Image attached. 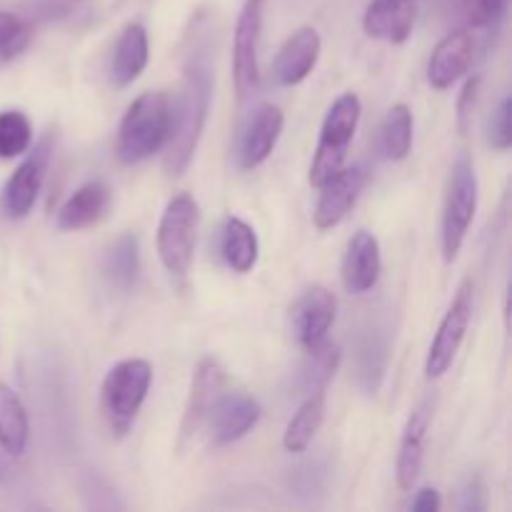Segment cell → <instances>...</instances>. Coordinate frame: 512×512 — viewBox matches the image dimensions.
Segmentation results:
<instances>
[{
    "label": "cell",
    "instance_id": "4fadbf2b",
    "mask_svg": "<svg viewBox=\"0 0 512 512\" xmlns=\"http://www.w3.org/2000/svg\"><path fill=\"white\" fill-rule=\"evenodd\" d=\"M283 110L273 103H263L250 113L248 123L240 130L238 163L243 170H253L270 158L283 133Z\"/></svg>",
    "mask_w": 512,
    "mask_h": 512
},
{
    "label": "cell",
    "instance_id": "e0dca14e",
    "mask_svg": "<svg viewBox=\"0 0 512 512\" xmlns=\"http://www.w3.org/2000/svg\"><path fill=\"white\" fill-rule=\"evenodd\" d=\"M475 40L470 28L453 30L435 45L428 60V83L438 90H448L468 73L473 63Z\"/></svg>",
    "mask_w": 512,
    "mask_h": 512
},
{
    "label": "cell",
    "instance_id": "4dcf8cb0",
    "mask_svg": "<svg viewBox=\"0 0 512 512\" xmlns=\"http://www.w3.org/2000/svg\"><path fill=\"white\" fill-rule=\"evenodd\" d=\"M510 115H512V100L510 95H505L500 100V105L495 108L493 118L488 123V143L493 145L495 150H508L512 145V125H510Z\"/></svg>",
    "mask_w": 512,
    "mask_h": 512
},
{
    "label": "cell",
    "instance_id": "9a60e30c",
    "mask_svg": "<svg viewBox=\"0 0 512 512\" xmlns=\"http://www.w3.org/2000/svg\"><path fill=\"white\" fill-rule=\"evenodd\" d=\"M335 295L323 285H313L305 290L298 300H295L293 310H290V320H293V333L303 348L320 343L328 338L330 325L335 323Z\"/></svg>",
    "mask_w": 512,
    "mask_h": 512
},
{
    "label": "cell",
    "instance_id": "83f0119b",
    "mask_svg": "<svg viewBox=\"0 0 512 512\" xmlns=\"http://www.w3.org/2000/svg\"><path fill=\"white\" fill-rule=\"evenodd\" d=\"M30 143H33V125L28 115L20 110H3L0 113V158H18L28 153Z\"/></svg>",
    "mask_w": 512,
    "mask_h": 512
},
{
    "label": "cell",
    "instance_id": "277c9868",
    "mask_svg": "<svg viewBox=\"0 0 512 512\" xmlns=\"http://www.w3.org/2000/svg\"><path fill=\"white\" fill-rule=\"evenodd\" d=\"M360 113H363V105L355 93H343L330 105L323 128H320L318 150H315L313 165H310L313 188H320L325 180H330L338 170L345 168L348 148L360 123Z\"/></svg>",
    "mask_w": 512,
    "mask_h": 512
},
{
    "label": "cell",
    "instance_id": "ffe728a7",
    "mask_svg": "<svg viewBox=\"0 0 512 512\" xmlns=\"http://www.w3.org/2000/svg\"><path fill=\"white\" fill-rule=\"evenodd\" d=\"M415 25V0H370L363 15L368 38L400 45L410 38Z\"/></svg>",
    "mask_w": 512,
    "mask_h": 512
},
{
    "label": "cell",
    "instance_id": "7c38bea8",
    "mask_svg": "<svg viewBox=\"0 0 512 512\" xmlns=\"http://www.w3.org/2000/svg\"><path fill=\"white\" fill-rule=\"evenodd\" d=\"M365 188V170L360 165H353L348 168L345 165L343 170L333 175L330 180H325L320 185V198L315 203L313 210V223L318 230H330L335 225L343 223L348 218L350 210L358 203L360 193Z\"/></svg>",
    "mask_w": 512,
    "mask_h": 512
},
{
    "label": "cell",
    "instance_id": "9c48e42d",
    "mask_svg": "<svg viewBox=\"0 0 512 512\" xmlns=\"http://www.w3.org/2000/svg\"><path fill=\"white\" fill-rule=\"evenodd\" d=\"M50 155H53V135H45L35 143L28 158L13 170L3 195H0V208H3L5 218L23 220L35 208L40 190H43L45 173H48Z\"/></svg>",
    "mask_w": 512,
    "mask_h": 512
},
{
    "label": "cell",
    "instance_id": "4316f807",
    "mask_svg": "<svg viewBox=\"0 0 512 512\" xmlns=\"http://www.w3.org/2000/svg\"><path fill=\"white\" fill-rule=\"evenodd\" d=\"M413 148V113L405 103H395L383 123V150L388 160H405Z\"/></svg>",
    "mask_w": 512,
    "mask_h": 512
},
{
    "label": "cell",
    "instance_id": "44dd1931",
    "mask_svg": "<svg viewBox=\"0 0 512 512\" xmlns=\"http://www.w3.org/2000/svg\"><path fill=\"white\" fill-rule=\"evenodd\" d=\"M150 58L148 33L140 23H128L118 35L113 50V65H110V80L115 88H128L145 70Z\"/></svg>",
    "mask_w": 512,
    "mask_h": 512
},
{
    "label": "cell",
    "instance_id": "603a6c76",
    "mask_svg": "<svg viewBox=\"0 0 512 512\" xmlns=\"http://www.w3.org/2000/svg\"><path fill=\"white\" fill-rule=\"evenodd\" d=\"M28 413L23 400L10 385L0 383V448L13 458H20L28 448Z\"/></svg>",
    "mask_w": 512,
    "mask_h": 512
},
{
    "label": "cell",
    "instance_id": "8fae6325",
    "mask_svg": "<svg viewBox=\"0 0 512 512\" xmlns=\"http://www.w3.org/2000/svg\"><path fill=\"white\" fill-rule=\"evenodd\" d=\"M260 415H263V408L253 395L243 393V390H225L215 403L205 428L210 430L213 445L223 448V445H233L245 438L258 425Z\"/></svg>",
    "mask_w": 512,
    "mask_h": 512
},
{
    "label": "cell",
    "instance_id": "ba28073f",
    "mask_svg": "<svg viewBox=\"0 0 512 512\" xmlns=\"http://www.w3.org/2000/svg\"><path fill=\"white\" fill-rule=\"evenodd\" d=\"M470 320H473V280H463L458 293H455L453 303H450L448 313L440 320V328L428 350L425 375L430 380H438L448 373L460 345H463L465 333H468Z\"/></svg>",
    "mask_w": 512,
    "mask_h": 512
},
{
    "label": "cell",
    "instance_id": "5b68a950",
    "mask_svg": "<svg viewBox=\"0 0 512 512\" xmlns=\"http://www.w3.org/2000/svg\"><path fill=\"white\" fill-rule=\"evenodd\" d=\"M200 208L193 195L178 193L168 200L158 225V255L170 275L185 278L198 243Z\"/></svg>",
    "mask_w": 512,
    "mask_h": 512
},
{
    "label": "cell",
    "instance_id": "5bb4252c",
    "mask_svg": "<svg viewBox=\"0 0 512 512\" xmlns=\"http://www.w3.org/2000/svg\"><path fill=\"white\" fill-rule=\"evenodd\" d=\"M320 48L323 40L313 25H300L283 45H280L278 55L273 63V75L283 88H293V85L303 83L313 68L318 65Z\"/></svg>",
    "mask_w": 512,
    "mask_h": 512
},
{
    "label": "cell",
    "instance_id": "6da1fadb",
    "mask_svg": "<svg viewBox=\"0 0 512 512\" xmlns=\"http://www.w3.org/2000/svg\"><path fill=\"white\" fill-rule=\"evenodd\" d=\"M210 95H213V65L208 60V50L195 48L183 68L178 105L173 108V123L165 143V170L170 175H180L193 160L208 120Z\"/></svg>",
    "mask_w": 512,
    "mask_h": 512
},
{
    "label": "cell",
    "instance_id": "52a82bcc",
    "mask_svg": "<svg viewBox=\"0 0 512 512\" xmlns=\"http://www.w3.org/2000/svg\"><path fill=\"white\" fill-rule=\"evenodd\" d=\"M265 0H245L233 33V83L245 100L260 85V38H263Z\"/></svg>",
    "mask_w": 512,
    "mask_h": 512
},
{
    "label": "cell",
    "instance_id": "1f68e13d",
    "mask_svg": "<svg viewBox=\"0 0 512 512\" xmlns=\"http://www.w3.org/2000/svg\"><path fill=\"white\" fill-rule=\"evenodd\" d=\"M478 88H480V78H473L465 83L463 93H460V100H458L460 130H468V118H470V113H473L475 98H478Z\"/></svg>",
    "mask_w": 512,
    "mask_h": 512
},
{
    "label": "cell",
    "instance_id": "cb8c5ba5",
    "mask_svg": "<svg viewBox=\"0 0 512 512\" xmlns=\"http://www.w3.org/2000/svg\"><path fill=\"white\" fill-rule=\"evenodd\" d=\"M340 358H343V350H340L338 343H333V340L328 338H323L320 343L305 348V360L303 365H300V378H298V385L303 388V393L310 395L328 388L335 370H338Z\"/></svg>",
    "mask_w": 512,
    "mask_h": 512
},
{
    "label": "cell",
    "instance_id": "484cf974",
    "mask_svg": "<svg viewBox=\"0 0 512 512\" xmlns=\"http://www.w3.org/2000/svg\"><path fill=\"white\" fill-rule=\"evenodd\" d=\"M105 273L120 290H130L140 275V243L133 233H123L105 255Z\"/></svg>",
    "mask_w": 512,
    "mask_h": 512
},
{
    "label": "cell",
    "instance_id": "2e32d148",
    "mask_svg": "<svg viewBox=\"0 0 512 512\" xmlns=\"http://www.w3.org/2000/svg\"><path fill=\"white\" fill-rule=\"evenodd\" d=\"M380 273H383V255H380L378 238L373 233L358 230L348 240V248H345L343 255V268H340L345 290L350 295L368 293L380 280Z\"/></svg>",
    "mask_w": 512,
    "mask_h": 512
},
{
    "label": "cell",
    "instance_id": "d6a6232c",
    "mask_svg": "<svg viewBox=\"0 0 512 512\" xmlns=\"http://www.w3.org/2000/svg\"><path fill=\"white\" fill-rule=\"evenodd\" d=\"M440 505H443V500H440V493L435 488H423L418 490V495H415L413 500V508L415 512H438Z\"/></svg>",
    "mask_w": 512,
    "mask_h": 512
},
{
    "label": "cell",
    "instance_id": "7402d4cb",
    "mask_svg": "<svg viewBox=\"0 0 512 512\" xmlns=\"http://www.w3.org/2000/svg\"><path fill=\"white\" fill-rule=\"evenodd\" d=\"M220 255L225 265L235 273H250L258 263L260 243L255 235L253 225H248L240 218H228L220 230Z\"/></svg>",
    "mask_w": 512,
    "mask_h": 512
},
{
    "label": "cell",
    "instance_id": "8992f818",
    "mask_svg": "<svg viewBox=\"0 0 512 512\" xmlns=\"http://www.w3.org/2000/svg\"><path fill=\"white\" fill-rule=\"evenodd\" d=\"M475 210H478V175H475L473 160L460 155L450 170L448 195L443 208V228H440V243H443V258L453 263L465 243L470 225H473Z\"/></svg>",
    "mask_w": 512,
    "mask_h": 512
},
{
    "label": "cell",
    "instance_id": "f1b7e54d",
    "mask_svg": "<svg viewBox=\"0 0 512 512\" xmlns=\"http://www.w3.org/2000/svg\"><path fill=\"white\" fill-rule=\"evenodd\" d=\"M453 8L465 28H488L503 18L508 0H453Z\"/></svg>",
    "mask_w": 512,
    "mask_h": 512
},
{
    "label": "cell",
    "instance_id": "3957f363",
    "mask_svg": "<svg viewBox=\"0 0 512 512\" xmlns=\"http://www.w3.org/2000/svg\"><path fill=\"white\" fill-rule=\"evenodd\" d=\"M150 385H153V365L143 358L120 360L103 378V388H100L103 413L110 430L118 438H123L133 428L135 418L148 398Z\"/></svg>",
    "mask_w": 512,
    "mask_h": 512
},
{
    "label": "cell",
    "instance_id": "d4e9b609",
    "mask_svg": "<svg viewBox=\"0 0 512 512\" xmlns=\"http://www.w3.org/2000/svg\"><path fill=\"white\" fill-rule=\"evenodd\" d=\"M323 418H325V390L305 395L298 413L290 418L288 428H285V435H283L285 450H288V453H303V450H308V445L313 443L320 425H323Z\"/></svg>",
    "mask_w": 512,
    "mask_h": 512
},
{
    "label": "cell",
    "instance_id": "30bf717a",
    "mask_svg": "<svg viewBox=\"0 0 512 512\" xmlns=\"http://www.w3.org/2000/svg\"><path fill=\"white\" fill-rule=\"evenodd\" d=\"M225 390H228V375H225L223 365L215 358L200 360L198 368H195L193 383H190L183 423H180V448L208 425L210 413H213L215 403H218Z\"/></svg>",
    "mask_w": 512,
    "mask_h": 512
},
{
    "label": "cell",
    "instance_id": "d6986e66",
    "mask_svg": "<svg viewBox=\"0 0 512 512\" xmlns=\"http://www.w3.org/2000/svg\"><path fill=\"white\" fill-rule=\"evenodd\" d=\"M113 205V190L103 180H90L80 185L58 210V228L65 233H78L100 223Z\"/></svg>",
    "mask_w": 512,
    "mask_h": 512
},
{
    "label": "cell",
    "instance_id": "7a4b0ae2",
    "mask_svg": "<svg viewBox=\"0 0 512 512\" xmlns=\"http://www.w3.org/2000/svg\"><path fill=\"white\" fill-rule=\"evenodd\" d=\"M173 123V105L163 90L143 93L133 100L120 120L115 158L123 165H138L165 148Z\"/></svg>",
    "mask_w": 512,
    "mask_h": 512
},
{
    "label": "cell",
    "instance_id": "ac0fdd59",
    "mask_svg": "<svg viewBox=\"0 0 512 512\" xmlns=\"http://www.w3.org/2000/svg\"><path fill=\"white\" fill-rule=\"evenodd\" d=\"M433 410V398L420 400V405L410 413L408 423H405L403 440H400L398 465H395V478H398L400 490H413L415 483H418L425 458V435H428L430 420H433Z\"/></svg>",
    "mask_w": 512,
    "mask_h": 512
},
{
    "label": "cell",
    "instance_id": "f546056e",
    "mask_svg": "<svg viewBox=\"0 0 512 512\" xmlns=\"http://www.w3.org/2000/svg\"><path fill=\"white\" fill-rule=\"evenodd\" d=\"M28 28L18 15L0 10V60H13L28 45Z\"/></svg>",
    "mask_w": 512,
    "mask_h": 512
}]
</instances>
